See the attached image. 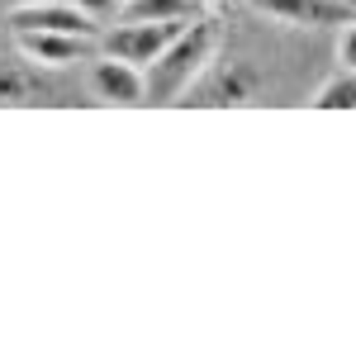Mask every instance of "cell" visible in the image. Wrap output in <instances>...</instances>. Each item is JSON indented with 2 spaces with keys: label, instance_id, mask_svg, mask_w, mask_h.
I'll return each instance as SVG.
<instances>
[{
  "label": "cell",
  "instance_id": "obj_1",
  "mask_svg": "<svg viewBox=\"0 0 356 356\" xmlns=\"http://www.w3.org/2000/svg\"><path fill=\"white\" fill-rule=\"evenodd\" d=\"M219 57V29L209 15H200L181 29L162 53L143 67V86H147V105H181V95L195 86V76Z\"/></svg>",
  "mask_w": 356,
  "mask_h": 356
},
{
  "label": "cell",
  "instance_id": "obj_2",
  "mask_svg": "<svg viewBox=\"0 0 356 356\" xmlns=\"http://www.w3.org/2000/svg\"><path fill=\"white\" fill-rule=\"evenodd\" d=\"M261 100V76L257 67H247L243 57H214L195 86L181 95V105H228V110H243Z\"/></svg>",
  "mask_w": 356,
  "mask_h": 356
},
{
  "label": "cell",
  "instance_id": "obj_3",
  "mask_svg": "<svg viewBox=\"0 0 356 356\" xmlns=\"http://www.w3.org/2000/svg\"><path fill=\"white\" fill-rule=\"evenodd\" d=\"M181 29L186 24H134V19H114V29H105V33L95 38V48L110 53V57H119V62L147 67Z\"/></svg>",
  "mask_w": 356,
  "mask_h": 356
},
{
  "label": "cell",
  "instance_id": "obj_4",
  "mask_svg": "<svg viewBox=\"0 0 356 356\" xmlns=\"http://www.w3.org/2000/svg\"><path fill=\"white\" fill-rule=\"evenodd\" d=\"M257 15L290 29H323V24H347L356 19L352 0H247Z\"/></svg>",
  "mask_w": 356,
  "mask_h": 356
},
{
  "label": "cell",
  "instance_id": "obj_5",
  "mask_svg": "<svg viewBox=\"0 0 356 356\" xmlns=\"http://www.w3.org/2000/svg\"><path fill=\"white\" fill-rule=\"evenodd\" d=\"M15 43H19V57H29L33 67H72V62L95 57V38H81V33L24 29V33H15Z\"/></svg>",
  "mask_w": 356,
  "mask_h": 356
},
{
  "label": "cell",
  "instance_id": "obj_6",
  "mask_svg": "<svg viewBox=\"0 0 356 356\" xmlns=\"http://www.w3.org/2000/svg\"><path fill=\"white\" fill-rule=\"evenodd\" d=\"M10 29H15V33H24V29H48V33H81V38H100V24L86 15L81 5H72V0H43V5L10 10Z\"/></svg>",
  "mask_w": 356,
  "mask_h": 356
},
{
  "label": "cell",
  "instance_id": "obj_7",
  "mask_svg": "<svg viewBox=\"0 0 356 356\" xmlns=\"http://www.w3.org/2000/svg\"><path fill=\"white\" fill-rule=\"evenodd\" d=\"M90 90H95L105 105H147L143 67L119 62V57H110V53L90 57Z\"/></svg>",
  "mask_w": 356,
  "mask_h": 356
},
{
  "label": "cell",
  "instance_id": "obj_8",
  "mask_svg": "<svg viewBox=\"0 0 356 356\" xmlns=\"http://www.w3.org/2000/svg\"><path fill=\"white\" fill-rule=\"evenodd\" d=\"M38 100H48V86L38 76V67L29 57L0 62V105L15 110V105H38Z\"/></svg>",
  "mask_w": 356,
  "mask_h": 356
},
{
  "label": "cell",
  "instance_id": "obj_9",
  "mask_svg": "<svg viewBox=\"0 0 356 356\" xmlns=\"http://www.w3.org/2000/svg\"><path fill=\"white\" fill-rule=\"evenodd\" d=\"M204 15V0H124L119 19L134 24H191Z\"/></svg>",
  "mask_w": 356,
  "mask_h": 356
},
{
  "label": "cell",
  "instance_id": "obj_10",
  "mask_svg": "<svg viewBox=\"0 0 356 356\" xmlns=\"http://www.w3.org/2000/svg\"><path fill=\"white\" fill-rule=\"evenodd\" d=\"M309 105L314 110H356V72H342L337 67L328 81L309 95Z\"/></svg>",
  "mask_w": 356,
  "mask_h": 356
},
{
  "label": "cell",
  "instance_id": "obj_11",
  "mask_svg": "<svg viewBox=\"0 0 356 356\" xmlns=\"http://www.w3.org/2000/svg\"><path fill=\"white\" fill-rule=\"evenodd\" d=\"M337 62H342V72H356V19H347L342 38H337Z\"/></svg>",
  "mask_w": 356,
  "mask_h": 356
},
{
  "label": "cell",
  "instance_id": "obj_12",
  "mask_svg": "<svg viewBox=\"0 0 356 356\" xmlns=\"http://www.w3.org/2000/svg\"><path fill=\"white\" fill-rule=\"evenodd\" d=\"M72 5H81L95 24H100V19H119V10H124V0H72Z\"/></svg>",
  "mask_w": 356,
  "mask_h": 356
},
{
  "label": "cell",
  "instance_id": "obj_13",
  "mask_svg": "<svg viewBox=\"0 0 356 356\" xmlns=\"http://www.w3.org/2000/svg\"><path fill=\"white\" fill-rule=\"evenodd\" d=\"M10 10H24V5H43V0H5Z\"/></svg>",
  "mask_w": 356,
  "mask_h": 356
}]
</instances>
